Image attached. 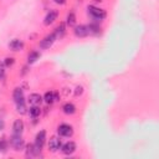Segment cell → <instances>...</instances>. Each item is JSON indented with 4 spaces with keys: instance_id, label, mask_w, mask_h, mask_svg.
Listing matches in <instances>:
<instances>
[{
    "instance_id": "23",
    "label": "cell",
    "mask_w": 159,
    "mask_h": 159,
    "mask_svg": "<svg viewBox=\"0 0 159 159\" xmlns=\"http://www.w3.org/2000/svg\"><path fill=\"white\" fill-rule=\"evenodd\" d=\"M5 63L4 62H0V78L1 77H4V75H5Z\"/></svg>"
},
{
    "instance_id": "20",
    "label": "cell",
    "mask_w": 159,
    "mask_h": 159,
    "mask_svg": "<svg viewBox=\"0 0 159 159\" xmlns=\"http://www.w3.org/2000/svg\"><path fill=\"white\" fill-rule=\"evenodd\" d=\"M66 22H67V25H68V26H73V25L76 24V15H75L73 12H70V14L67 15Z\"/></svg>"
},
{
    "instance_id": "25",
    "label": "cell",
    "mask_w": 159,
    "mask_h": 159,
    "mask_svg": "<svg viewBox=\"0 0 159 159\" xmlns=\"http://www.w3.org/2000/svg\"><path fill=\"white\" fill-rule=\"evenodd\" d=\"M4 127H5V122H4V119L0 118V132L4 129Z\"/></svg>"
},
{
    "instance_id": "2",
    "label": "cell",
    "mask_w": 159,
    "mask_h": 159,
    "mask_svg": "<svg viewBox=\"0 0 159 159\" xmlns=\"http://www.w3.org/2000/svg\"><path fill=\"white\" fill-rule=\"evenodd\" d=\"M57 133L58 135L61 137H71L73 134V129L70 124H66V123H62L57 127Z\"/></svg>"
},
{
    "instance_id": "13",
    "label": "cell",
    "mask_w": 159,
    "mask_h": 159,
    "mask_svg": "<svg viewBox=\"0 0 159 159\" xmlns=\"http://www.w3.org/2000/svg\"><path fill=\"white\" fill-rule=\"evenodd\" d=\"M65 32H66V25H65V22H61L56 29H55V36H56V39H61L63 35H65Z\"/></svg>"
},
{
    "instance_id": "16",
    "label": "cell",
    "mask_w": 159,
    "mask_h": 159,
    "mask_svg": "<svg viewBox=\"0 0 159 159\" xmlns=\"http://www.w3.org/2000/svg\"><path fill=\"white\" fill-rule=\"evenodd\" d=\"M40 58V52L39 51H31L27 56V62L29 63H35Z\"/></svg>"
},
{
    "instance_id": "7",
    "label": "cell",
    "mask_w": 159,
    "mask_h": 159,
    "mask_svg": "<svg viewBox=\"0 0 159 159\" xmlns=\"http://www.w3.org/2000/svg\"><path fill=\"white\" fill-rule=\"evenodd\" d=\"M24 132V122L21 119H16L12 124V134L21 135Z\"/></svg>"
},
{
    "instance_id": "15",
    "label": "cell",
    "mask_w": 159,
    "mask_h": 159,
    "mask_svg": "<svg viewBox=\"0 0 159 159\" xmlns=\"http://www.w3.org/2000/svg\"><path fill=\"white\" fill-rule=\"evenodd\" d=\"M62 111H63V113H66V114H73V113L76 112V107H75L73 103L67 102V103H65V104L62 106Z\"/></svg>"
},
{
    "instance_id": "5",
    "label": "cell",
    "mask_w": 159,
    "mask_h": 159,
    "mask_svg": "<svg viewBox=\"0 0 159 159\" xmlns=\"http://www.w3.org/2000/svg\"><path fill=\"white\" fill-rule=\"evenodd\" d=\"M10 143L15 148V150H21L22 147H24V139L21 138V135L12 134L11 135V139H10Z\"/></svg>"
},
{
    "instance_id": "14",
    "label": "cell",
    "mask_w": 159,
    "mask_h": 159,
    "mask_svg": "<svg viewBox=\"0 0 159 159\" xmlns=\"http://www.w3.org/2000/svg\"><path fill=\"white\" fill-rule=\"evenodd\" d=\"M12 98H14V101L16 103L24 101V92H22V89L21 88H15L14 92H12Z\"/></svg>"
},
{
    "instance_id": "8",
    "label": "cell",
    "mask_w": 159,
    "mask_h": 159,
    "mask_svg": "<svg viewBox=\"0 0 159 159\" xmlns=\"http://www.w3.org/2000/svg\"><path fill=\"white\" fill-rule=\"evenodd\" d=\"M73 32L77 37H84V36L88 35V27L86 25H78V26L75 27Z\"/></svg>"
},
{
    "instance_id": "10",
    "label": "cell",
    "mask_w": 159,
    "mask_h": 159,
    "mask_svg": "<svg viewBox=\"0 0 159 159\" xmlns=\"http://www.w3.org/2000/svg\"><path fill=\"white\" fill-rule=\"evenodd\" d=\"M57 16H58V11H57V10H51V11L46 15V17H45V20H43V24H45V25H51L52 22H55V20L57 19Z\"/></svg>"
},
{
    "instance_id": "22",
    "label": "cell",
    "mask_w": 159,
    "mask_h": 159,
    "mask_svg": "<svg viewBox=\"0 0 159 159\" xmlns=\"http://www.w3.org/2000/svg\"><path fill=\"white\" fill-rule=\"evenodd\" d=\"M14 62H15V60L12 58V57H6L5 58V61H4V63H5V66H12L14 65Z\"/></svg>"
},
{
    "instance_id": "17",
    "label": "cell",
    "mask_w": 159,
    "mask_h": 159,
    "mask_svg": "<svg viewBox=\"0 0 159 159\" xmlns=\"http://www.w3.org/2000/svg\"><path fill=\"white\" fill-rule=\"evenodd\" d=\"M40 113H41V109H40L39 106H31L30 109H29V114L32 118H37L40 116Z\"/></svg>"
},
{
    "instance_id": "6",
    "label": "cell",
    "mask_w": 159,
    "mask_h": 159,
    "mask_svg": "<svg viewBox=\"0 0 159 159\" xmlns=\"http://www.w3.org/2000/svg\"><path fill=\"white\" fill-rule=\"evenodd\" d=\"M61 150H62V153H63V154L70 155V154H72V153H75V152H76V143H75V142H72V140H70V142L65 143V144L61 147Z\"/></svg>"
},
{
    "instance_id": "24",
    "label": "cell",
    "mask_w": 159,
    "mask_h": 159,
    "mask_svg": "<svg viewBox=\"0 0 159 159\" xmlns=\"http://www.w3.org/2000/svg\"><path fill=\"white\" fill-rule=\"evenodd\" d=\"M82 92H83V87H82V86H77V87H76V91H75V94H76V96H80Z\"/></svg>"
},
{
    "instance_id": "12",
    "label": "cell",
    "mask_w": 159,
    "mask_h": 159,
    "mask_svg": "<svg viewBox=\"0 0 159 159\" xmlns=\"http://www.w3.org/2000/svg\"><path fill=\"white\" fill-rule=\"evenodd\" d=\"M9 47H10L12 51H20V50H22V47H24V42H22L21 40H19V39H14V40H11V41L9 42Z\"/></svg>"
},
{
    "instance_id": "11",
    "label": "cell",
    "mask_w": 159,
    "mask_h": 159,
    "mask_svg": "<svg viewBox=\"0 0 159 159\" xmlns=\"http://www.w3.org/2000/svg\"><path fill=\"white\" fill-rule=\"evenodd\" d=\"M45 142H46V132H45V130H40V132L36 134L35 144H36L37 147L42 148V147H43V144H45Z\"/></svg>"
},
{
    "instance_id": "4",
    "label": "cell",
    "mask_w": 159,
    "mask_h": 159,
    "mask_svg": "<svg viewBox=\"0 0 159 159\" xmlns=\"http://www.w3.org/2000/svg\"><path fill=\"white\" fill-rule=\"evenodd\" d=\"M55 40H56V36H55V34L52 32V34H50V35L45 36V37L40 41V47H41V48H43V50L50 48V47L53 45Z\"/></svg>"
},
{
    "instance_id": "19",
    "label": "cell",
    "mask_w": 159,
    "mask_h": 159,
    "mask_svg": "<svg viewBox=\"0 0 159 159\" xmlns=\"http://www.w3.org/2000/svg\"><path fill=\"white\" fill-rule=\"evenodd\" d=\"M16 111H17V113H20V114H25L27 111H26V106H25V102L24 101H21V102H19V103H16Z\"/></svg>"
},
{
    "instance_id": "1",
    "label": "cell",
    "mask_w": 159,
    "mask_h": 159,
    "mask_svg": "<svg viewBox=\"0 0 159 159\" xmlns=\"http://www.w3.org/2000/svg\"><path fill=\"white\" fill-rule=\"evenodd\" d=\"M87 10H88V14L96 19V20H103L106 16H107V12L103 10V9H99V7H96L93 5H88L87 6Z\"/></svg>"
},
{
    "instance_id": "3",
    "label": "cell",
    "mask_w": 159,
    "mask_h": 159,
    "mask_svg": "<svg viewBox=\"0 0 159 159\" xmlns=\"http://www.w3.org/2000/svg\"><path fill=\"white\" fill-rule=\"evenodd\" d=\"M61 147H62V142H61V139L58 137L53 135V137L50 138V140H48V150H51L52 153H55V152L60 150Z\"/></svg>"
},
{
    "instance_id": "18",
    "label": "cell",
    "mask_w": 159,
    "mask_h": 159,
    "mask_svg": "<svg viewBox=\"0 0 159 159\" xmlns=\"http://www.w3.org/2000/svg\"><path fill=\"white\" fill-rule=\"evenodd\" d=\"M43 101H45L47 104L53 103V102H55V98H53V92H51V91L46 92V93H45V96H43Z\"/></svg>"
},
{
    "instance_id": "21",
    "label": "cell",
    "mask_w": 159,
    "mask_h": 159,
    "mask_svg": "<svg viewBox=\"0 0 159 159\" xmlns=\"http://www.w3.org/2000/svg\"><path fill=\"white\" fill-rule=\"evenodd\" d=\"M88 27V34H99V26L98 25H94V24H91L87 26Z\"/></svg>"
},
{
    "instance_id": "9",
    "label": "cell",
    "mask_w": 159,
    "mask_h": 159,
    "mask_svg": "<svg viewBox=\"0 0 159 159\" xmlns=\"http://www.w3.org/2000/svg\"><path fill=\"white\" fill-rule=\"evenodd\" d=\"M42 97H41V94H39V93H31L30 96H29V98H27V101H29V103L31 104V106H40L41 104V102H42Z\"/></svg>"
},
{
    "instance_id": "26",
    "label": "cell",
    "mask_w": 159,
    "mask_h": 159,
    "mask_svg": "<svg viewBox=\"0 0 159 159\" xmlns=\"http://www.w3.org/2000/svg\"><path fill=\"white\" fill-rule=\"evenodd\" d=\"M56 4H60V5H63V4H66V0H53Z\"/></svg>"
}]
</instances>
